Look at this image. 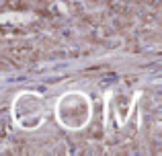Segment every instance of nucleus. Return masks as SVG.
Masks as SVG:
<instances>
[]
</instances>
